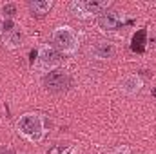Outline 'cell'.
Returning a JSON list of instances; mask_svg holds the SVG:
<instances>
[{
	"label": "cell",
	"instance_id": "6da1fadb",
	"mask_svg": "<svg viewBox=\"0 0 156 154\" xmlns=\"http://www.w3.org/2000/svg\"><path fill=\"white\" fill-rule=\"evenodd\" d=\"M16 131L22 138L31 143H40L45 136L44 118L38 113H24L16 121Z\"/></svg>",
	"mask_w": 156,
	"mask_h": 154
},
{
	"label": "cell",
	"instance_id": "7a4b0ae2",
	"mask_svg": "<svg viewBox=\"0 0 156 154\" xmlns=\"http://www.w3.org/2000/svg\"><path fill=\"white\" fill-rule=\"evenodd\" d=\"M51 42H53V47L60 54H66V56L76 54L78 47H80V38L71 26H58L53 31Z\"/></svg>",
	"mask_w": 156,
	"mask_h": 154
},
{
	"label": "cell",
	"instance_id": "3957f363",
	"mask_svg": "<svg viewBox=\"0 0 156 154\" xmlns=\"http://www.w3.org/2000/svg\"><path fill=\"white\" fill-rule=\"evenodd\" d=\"M109 7H111V2L109 0H73L69 4L71 13L76 18H82V20L98 18Z\"/></svg>",
	"mask_w": 156,
	"mask_h": 154
},
{
	"label": "cell",
	"instance_id": "277c9868",
	"mask_svg": "<svg viewBox=\"0 0 156 154\" xmlns=\"http://www.w3.org/2000/svg\"><path fill=\"white\" fill-rule=\"evenodd\" d=\"M62 54L53 47V44H44L38 49V67L47 75L49 71H55L60 67Z\"/></svg>",
	"mask_w": 156,
	"mask_h": 154
},
{
	"label": "cell",
	"instance_id": "5b68a950",
	"mask_svg": "<svg viewBox=\"0 0 156 154\" xmlns=\"http://www.w3.org/2000/svg\"><path fill=\"white\" fill-rule=\"evenodd\" d=\"M123 24H125V16L115 9H107L98 16V27L104 33H116L118 29L123 27Z\"/></svg>",
	"mask_w": 156,
	"mask_h": 154
},
{
	"label": "cell",
	"instance_id": "8992f818",
	"mask_svg": "<svg viewBox=\"0 0 156 154\" xmlns=\"http://www.w3.org/2000/svg\"><path fill=\"white\" fill-rule=\"evenodd\" d=\"M26 35L20 26H15L13 20H4V44L9 49H18L24 45Z\"/></svg>",
	"mask_w": 156,
	"mask_h": 154
},
{
	"label": "cell",
	"instance_id": "52a82bcc",
	"mask_svg": "<svg viewBox=\"0 0 156 154\" xmlns=\"http://www.w3.org/2000/svg\"><path fill=\"white\" fill-rule=\"evenodd\" d=\"M44 85L49 89V91H55V93H60L64 91L67 85H69V76L64 69H55V71H49L45 78H44Z\"/></svg>",
	"mask_w": 156,
	"mask_h": 154
},
{
	"label": "cell",
	"instance_id": "ba28073f",
	"mask_svg": "<svg viewBox=\"0 0 156 154\" xmlns=\"http://www.w3.org/2000/svg\"><path fill=\"white\" fill-rule=\"evenodd\" d=\"M91 54L96 58V60H111L115 58L116 54V45L109 40H104V42H96L93 47H91Z\"/></svg>",
	"mask_w": 156,
	"mask_h": 154
},
{
	"label": "cell",
	"instance_id": "9c48e42d",
	"mask_svg": "<svg viewBox=\"0 0 156 154\" xmlns=\"http://www.w3.org/2000/svg\"><path fill=\"white\" fill-rule=\"evenodd\" d=\"M120 87H122V91H123L127 96H134V94H138V93L142 91L144 80L138 76V75H127V76L122 80Z\"/></svg>",
	"mask_w": 156,
	"mask_h": 154
},
{
	"label": "cell",
	"instance_id": "30bf717a",
	"mask_svg": "<svg viewBox=\"0 0 156 154\" xmlns=\"http://www.w3.org/2000/svg\"><path fill=\"white\" fill-rule=\"evenodd\" d=\"M53 4H55L53 0H31L27 4V7L35 16H44L53 9Z\"/></svg>",
	"mask_w": 156,
	"mask_h": 154
},
{
	"label": "cell",
	"instance_id": "8fae6325",
	"mask_svg": "<svg viewBox=\"0 0 156 154\" xmlns=\"http://www.w3.org/2000/svg\"><path fill=\"white\" fill-rule=\"evenodd\" d=\"M16 9H18V5H16L15 2H7V4H4V5H2V18H4V20H15V16H16Z\"/></svg>",
	"mask_w": 156,
	"mask_h": 154
},
{
	"label": "cell",
	"instance_id": "7c38bea8",
	"mask_svg": "<svg viewBox=\"0 0 156 154\" xmlns=\"http://www.w3.org/2000/svg\"><path fill=\"white\" fill-rule=\"evenodd\" d=\"M0 154H16V152H15V149H13V147L4 145V147H0Z\"/></svg>",
	"mask_w": 156,
	"mask_h": 154
},
{
	"label": "cell",
	"instance_id": "4fadbf2b",
	"mask_svg": "<svg viewBox=\"0 0 156 154\" xmlns=\"http://www.w3.org/2000/svg\"><path fill=\"white\" fill-rule=\"evenodd\" d=\"M115 154H129V147H120Z\"/></svg>",
	"mask_w": 156,
	"mask_h": 154
},
{
	"label": "cell",
	"instance_id": "5bb4252c",
	"mask_svg": "<svg viewBox=\"0 0 156 154\" xmlns=\"http://www.w3.org/2000/svg\"><path fill=\"white\" fill-rule=\"evenodd\" d=\"M4 35V18L0 16V37Z\"/></svg>",
	"mask_w": 156,
	"mask_h": 154
},
{
	"label": "cell",
	"instance_id": "9a60e30c",
	"mask_svg": "<svg viewBox=\"0 0 156 154\" xmlns=\"http://www.w3.org/2000/svg\"><path fill=\"white\" fill-rule=\"evenodd\" d=\"M22 154H24V152H22Z\"/></svg>",
	"mask_w": 156,
	"mask_h": 154
}]
</instances>
